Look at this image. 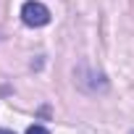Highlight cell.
<instances>
[{
	"mask_svg": "<svg viewBox=\"0 0 134 134\" xmlns=\"http://www.w3.org/2000/svg\"><path fill=\"white\" fill-rule=\"evenodd\" d=\"M21 21L26 26H45V24H50V11L40 0H26L21 5Z\"/></svg>",
	"mask_w": 134,
	"mask_h": 134,
	"instance_id": "1",
	"label": "cell"
},
{
	"mask_svg": "<svg viewBox=\"0 0 134 134\" xmlns=\"http://www.w3.org/2000/svg\"><path fill=\"white\" fill-rule=\"evenodd\" d=\"M26 134H50V131H47L45 126H40V124H34V126H29V129H26Z\"/></svg>",
	"mask_w": 134,
	"mask_h": 134,
	"instance_id": "2",
	"label": "cell"
},
{
	"mask_svg": "<svg viewBox=\"0 0 134 134\" xmlns=\"http://www.w3.org/2000/svg\"><path fill=\"white\" fill-rule=\"evenodd\" d=\"M0 134H16V131H11V129H0Z\"/></svg>",
	"mask_w": 134,
	"mask_h": 134,
	"instance_id": "3",
	"label": "cell"
},
{
	"mask_svg": "<svg viewBox=\"0 0 134 134\" xmlns=\"http://www.w3.org/2000/svg\"><path fill=\"white\" fill-rule=\"evenodd\" d=\"M131 134H134V131H131Z\"/></svg>",
	"mask_w": 134,
	"mask_h": 134,
	"instance_id": "4",
	"label": "cell"
}]
</instances>
